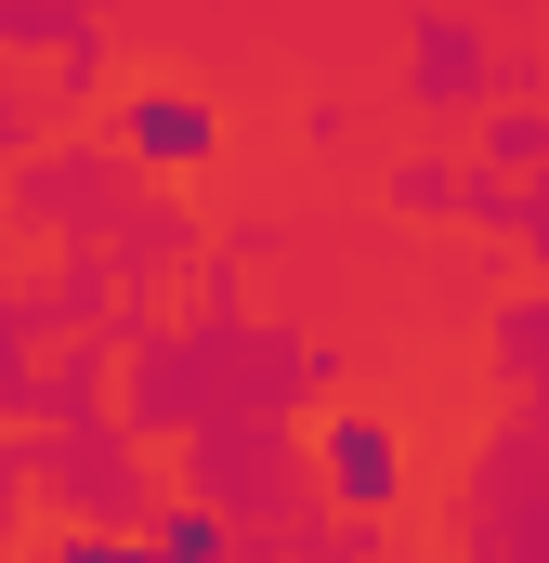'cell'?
Listing matches in <instances>:
<instances>
[{
  "label": "cell",
  "mask_w": 549,
  "mask_h": 563,
  "mask_svg": "<svg viewBox=\"0 0 549 563\" xmlns=\"http://www.w3.org/2000/svg\"><path fill=\"white\" fill-rule=\"evenodd\" d=\"M327 485H340L354 511H393V485H406V459H393V432L367 420V407H340V420H327Z\"/></svg>",
  "instance_id": "cell-1"
},
{
  "label": "cell",
  "mask_w": 549,
  "mask_h": 563,
  "mask_svg": "<svg viewBox=\"0 0 549 563\" xmlns=\"http://www.w3.org/2000/svg\"><path fill=\"white\" fill-rule=\"evenodd\" d=\"M132 144H144V157H210V106H197V92H144Z\"/></svg>",
  "instance_id": "cell-2"
},
{
  "label": "cell",
  "mask_w": 549,
  "mask_h": 563,
  "mask_svg": "<svg viewBox=\"0 0 549 563\" xmlns=\"http://www.w3.org/2000/svg\"><path fill=\"white\" fill-rule=\"evenodd\" d=\"M53 563H157V551H105V538H66Z\"/></svg>",
  "instance_id": "cell-3"
}]
</instances>
